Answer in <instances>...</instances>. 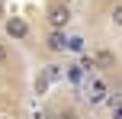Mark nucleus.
I'll use <instances>...</instances> for the list:
<instances>
[{
	"label": "nucleus",
	"instance_id": "1",
	"mask_svg": "<svg viewBox=\"0 0 122 119\" xmlns=\"http://www.w3.org/2000/svg\"><path fill=\"white\" fill-rule=\"evenodd\" d=\"M45 23H48V29H71V3L51 0L45 6Z\"/></svg>",
	"mask_w": 122,
	"mask_h": 119
},
{
	"label": "nucleus",
	"instance_id": "2",
	"mask_svg": "<svg viewBox=\"0 0 122 119\" xmlns=\"http://www.w3.org/2000/svg\"><path fill=\"white\" fill-rule=\"evenodd\" d=\"M45 48L55 52V55L71 52V36H67V29H48V36H45Z\"/></svg>",
	"mask_w": 122,
	"mask_h": 119
},
{
	"label": "nucleus",
	"instance_id": "3",
	"mask_svg": "<svg viewBox=\"0 0 122 119\" xmlns=\"http://www.w3.org/2000/svg\"><path fill=\"white\" fill-rule=\"evenodd\" d=\"M84 97L90 106H97V103H106V97H109V87H106L103 81H97V77H90V81H84Z\"/></svg>",
	"mask_w": 122,
	"mask_h": 119
},
{
	"label": "nucleus",
	"instance_id": "4",
	"mask_svg": "<svg viewBox=\"0 0 122 119\" xmlns=\"http://www.w3.org/2000/svg\"><path fill=\"white\" fill-rule=\"evenodd\" d=\"M3 29H6V36H10L13 42L29 39V23H26L23 16H6V19H3Z\"/></svg>",
	"mask_w": 122,
	"mask_h": 119
},
{
	"label": "nucleus",
	"instance_id": "5",
	"mask_svg": "<svg viewBox=\"0 0 122 119\" xmlns=\"http://www.w3.org/2000/svg\"><path fill=\"white\" fill-rule=\"evenodd\" d=\"M90 58H93V68H100V71H109V68H116V55H112L109 48H97Z\"/></svg>",
	"mask_w": 122,
	"mask_h": 119
},
{
	"label": "nucleus",
	"instance_id": "6",
	"mask_svg": "<svg viewBox=\"0 0 122 119\" xmlns=\"http://www.w3.org/2000/svg\"><path fill=\"white\" fill-rule=\"evenodd\" d=\"M87 74L90 71L84 68L80 61H74V64H67V71H64V77H67V84H77V87H84V81H87Z\"/></svg>",
	"mask_w": 122,
	"mask_h": 119
},
{
	"label": "nucleus",
	"instance_id": "7",
	"mask_svg": "<svg viewBox=\"0 0 122 119\" xmlns=\"http://www.w3.org/2000/svg\"><path fill=\"white\" fill-rule=\"evenodd\" d=\"M109 23L116 26V29H122V0H116V3L109 6Z\"/></svg>",
	"mask_w": 122,
	"mask_h": 119
},
{
	"label": "nucleus",
	"instance_id": "8",
	"mask_svg": "<svg viewBox=\"0 0 122 119\" xmlns=\"http://www.w3.org/2000/svg\"><path fill=\"white\" fill-rule=\"evenodd\" d=\"M48 81H58V77H64V71H61V64H45V71H42Z\"/></svg>",
	"mask_w": 122,
	"mask_h": 119
},
{
	"label": "nucleus",
	"instance_id": "9",
	"mask_svg": "<svg viewBox=\"0 0 122 119\" xmlns=\"http://www.w3.org/2000/svg\"><path fill=\"white\" fill-rule=\"evenodd\" d=\"M45 119H80L74 109H58V113H51V116H45Z\"/></svg>",
	"mask_w": 122,
	"mask_h": 119
},
{
	"label": "nucleus",
	"instance_id": "10",
	"mask_svg": "<svg viewBox=\"0 0 122 119\" xmlns=\"http://www.w3.org/2000/svg\"><path fill=\"white\" fill-rule=\"evenodd\" d=\"M109 119H122V100H112L109 103Z\"/></svg>",
	"mask_w": 122,
	"mask_h": 119
},
{
	"label": "nucleus",
	"instance_id": "11",
	"mask_svg": "<svg viewBox=\"0 0 122 119\" xmlns=\"http://www.w3.org/2000/svg\"><path fill=\"white\" fill-rule=\"evenodd\" d=\"M10 64V48H6V42H0V68H6Z\"/></svg>",
	"mask_w": 122,
	"mask_h": 119
},
{
	"label": "nucleus",
	"instance_id": "12",
	"mask_svg": "<svg viewBox=\"0 0 122 119\" xmlns=\"http://www.w3.org/2000/svg\"><path fill=\"white\" fill-rule=\"evenodd\" d=\"M80 48H84V39H80V36H71V52H80Z\"/></svg>",
	"mask_w": 122,
	"mask_h": 119
},
{
	"label": "nucleus",
	"instance_id": "13",
	"mask_svg": "<svg viewBox=\"0 0 122 119\" xmlns=\"http://www.w3.org/2000/svg\"><path fill=\"white\" fill-rule=\"evenodd\" d=\"M0 23H3V6H0Z\"/></svg>",
	"mask_w": 122,
	"mask_h": 119
},
{
	"label": "nucleus",
	"instance_id": "14",
	"mask_svg": "<svg viewBox=\"0 0 122 119\" xmlns=\"http://www.w3.org/2000/svg\"><path fill=\"white\" fill-rule=\"evenodd\" d=\"M58 3H71V0H58Z\"/></svg>",
	"mask_w": 122,
	"mask_h": 119
},
{
	"label": "nucleus",
	"instance_id": "15",
	"mask_svg": "<svg viewBox=\"0 0 122 119\" xmlns=\"http://www.w3.org/2000/svg\"><path fill=\"white\" fill-rule=\"evenodd\" d=\"M119 100H122V97H119Z\"/></svg>",
	"mask_w": 122,
	"mask_h": 119
}]
</instances>
